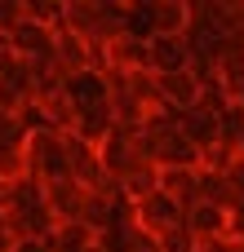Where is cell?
I'll return each mask as SVG.
<instances>
[{"instance_id":"cell-14","label":"cell","mask_w":244,"mask_h":252,"mask_svg":"<svg viewBox=\"0 0 244 252\" xmlns=\"http://www.w3.org/2000/svg\"><path fill=\"white\" fill-rule=\"evenodd\" d=\"M27 18V0H0V35H13Z\"/></svg>"},{"instance_id":"cell-7","label":"cell","mask_w":244,"mask_h":252,"mask_svg":"<svg viewBox=\"0 0 244 252\" xmlns=\"http://www.w3.org/2000/svg\"><path fill=\"white\" fill-rule=\"evenodd\" d=\"M196 4L187 0H151V35H191Z\"/></svg>"},{"instance_id":"cell-3","label":"cell","mask_w":244,"mask_h":252,"mask_svg":"<svg viewBox=\"0 0 244 252\" xmlns=\"http://www.w3.org/2000/svg\"><path fill=\"white\" fill-rule=\"evenodd\" d=\"M160 84V106L173 111V115H187L204 102V80L196 71H178V75H156Z\"/></svg>"},{"instance_id":"cell-17","label":"cell","mask_w":244,"mask_h":252,"mask_svg":"<svg viewBox=\"0 0 244 252\" xmlns=\"http://www.w3.org/2000/svg\"><path fill=\"white\" fill-rule=\"evenodd\" d=\"M13 252H53V244H49V239H18Z\"/></svg>"},{"instance_id":"cell-5","label":"cell","mask_w":244,"mask_h":252,"mask_svg":"<svg viewBox=\"0 0 244 252\" xmlns=\"http://www.w3.org/2000/svg\"><path fill=\"white\" fill-rule=\"evenodd\" d=\"M53 62H58V71H62L67 80H76V75H84V71H98V49H93V44H84L80 35H71V31H62V27H58Z\"/></svg>"},{"instance_id":"cell-8","label":"cell","mask_w":244,"mask_h":252,"mask_svg":"<svg viewBox=\"0 0 244 252\" xmlns=\"http://www.w3.org/2000/svg\"><path fill=\"white\" fill-rule=\"evenodd\" d=\"M13 40V49H18V58H53V40H58V27H49V22H40V18H22V27L9 35Z\"/></svg>"},{"instance_id":"cell-1","label":"cell","mask_w":244,"mask_h":252,"mask_svg":"<svg viewBox=\"0 0 244 252\" xmlns=\"http://www.w3.org/2000/svg\"><path fill=\"white\" fill-rule=\"evenodd\" d=\"M27 173L44 186L58 177H71V151H67V133L58 128H31L27 133Z\"/></svg>"},{"instance_id":"cell-11","label":"cell","mask_w":244,"mask_h":252,"mask_svg":"<svg viewBox=\"0 0 244 252\" xmlns=\"http://www.w3.org/2000/svg\"><path fill=\"white\" fill-rule=\"evenodd\" d=\"M182 226L191 230V239H196V244L231 239V235H227V208H218V204H196V208L187 213V221H182Z\"/></svg>"},{"instance_id":"cell-10","label":"cell","mask_w":244,"mask_h":252,"mask_svg":"<svg viewBox=\"0 0 244 252\" xmlns=\"http://www.w3.org/2000/svg\"><path fill=\"white\" fill-rule=\"evenodd\" d=\"M182 128H187V137H191L200 151H209L213 142H222V111L209 106V102H200L196 111L182 115Z\"/></svg>"},{"instance_id":"cell-13","label":"cell","mask_w":244,"mask_h":252,"mask_svg":"<svg viewBox=\"0 0 244 252\" xmlns=\"http://www.w3.org/2000/svg\"><path fill=\"white\" fill-rule=\"evenodd\" d=\"M200 204H218L231 213V186H227V173H204L200 168Z\"/></svg>"},{"instance_id":"cell-15","label":"cell","mask_w":244,"mask_h":252,"mask_svg":"<svg viewBox=\"0 0 244 252\" xmlns=\"http://www.w3.org/2000/svg\"><path fill=\"white\" fill-rule=\"evenodd\" d=\"M160 252H200V244L191 239V230H187V226H178V230L160 235Z\"/></svg>"},{"instance_id":"cell-18","label":"cell","mask_w":244,"mask_h":252,"mask_svg":"<svg viewBox=\"0 0 244 252\" xmlns=\"http://www.w3.org/2000/svg\"><path fill=\"white\" fill-rule=\"evenodd\" d=\"M240 155H244V142H240Z\"/></svg>"},{"instance_id":"cell-2","label":"cell","mask_w":244,"mask_h":252,"mask_svg":"<svg viewBox=\"0 0 244 252\" xmlns=\"http://www.w3.org/2000/svg\"><path fill=\"white\" fill-rule=\"evenodd\" d=\"M129 217H133L142 230H151V235L160 239V235H169V230H178V226L187 221V208H182L169 190H156V195L129 204Z\"/></svg>"},{"instance_id":"cell-16","label":"cell","mask_w":244,"mask_h":252,"mask_svg":"<svg viewBox=\"0 0 244 252\" xmlns=\"http://www.w3.org/2000/svg\"><path fill=\"white\" fill-rule=\"evenodd\" d=\"M18 244V235H13V221H9V213L0 208V252H13Z\"/></svg>"},{"instance_id":"cell-4","label":"cell","mask_w":244,"mask_h":252,"mask_svg":"<svg viewBox=\"0 0 244 252\" xmlns=\"http://www.w3.org/2000/svg\"><path fill=\"white\" fill-rule=\"evenodd\" d=\"M107 71H151V40L124 31L120 40H111L102 49V75Z\"/></svg>"},{"instance_id":"cell-12","label":"cell","mask_w":244,"mask_h":252,"mask_svg":"<svg viewBox=\"0 0 244 252\" xmlns=\"http://www.w3.org/2000/svg\"><path fill=\"white\" fill-rule=\"evenodd\" d=\"M49 244H53V252H89L93 244H102V235L93 226H84V221H58Z\"/></svg>"},{"instance_id":"cell-6","label":"cell","mask_w":244,"mask_h":252,"mask_svg":"<svg viewBox=\"0 0 244 252\" xmlns=\"http://www.w3.org/2000/svg\"><path fill=\"white\" fill-rule=\"evenodd\" d=\"M84 199H89V190H84V182H76V177L44 182V204H49V213H53L58 221H80Z\"/></svg>"},{"instance_id":"cell-9","label":"cell","mask_w":244,"mask_h":252,"mask_svg":"<svg viewBox=\"0 0 244 252\" xmlns=\"http://www.w3.org/2000/svg\"><path fill=\"white\" fill-rule=\"evenodd\" d=\"M151 71L156 75L191 71V44H187V35H151Z\"/></svg>"}]
</instances>
